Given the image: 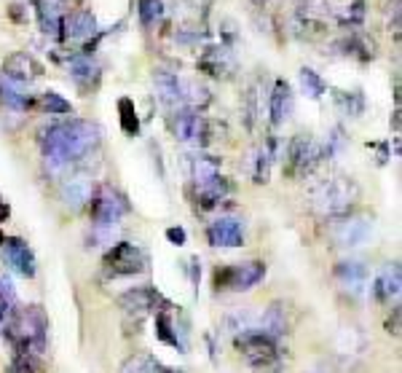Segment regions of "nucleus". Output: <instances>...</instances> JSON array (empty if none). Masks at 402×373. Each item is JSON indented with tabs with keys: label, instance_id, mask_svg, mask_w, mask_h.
<instances>
[{
	"label": "nucleus",
	"instance_id": "obj_1",
	"mask_svg": "<svg viewBox=\"0 0 402 373\" xmlns=\"http://www.w3.org/2000/svg\"><path fill=\"white\" fill-rule=\"evenodd\" d=\"M100 143V124L83 121V119H64V121H57V124L46 126L40 132L43 162H46V169L54 172V175H60L70 164L86 159Z\"/></svg>",
	"mask_w": 402,
	"mask_h": 373
},
{
	"label": "nucleus",
	"instance_id": "obj_2",
	"mask_svg": "<svg viewBox=\"0 0 402 373\" xmlns=\"http://www.w3.org/2000/svg\"><path fill=\"white\" fill-rule=\"evenodd\" d=\"M6 336L17 354H43L49 341V317L40 306H17L6 325Z\"/></svg>",
	"mask_w": 402,
	"mask_h": 373
},
{
	"label": "nucleus",
	"instance_id": "obj_3",
	"mask_svg": "<svg viewBox=\"0 0 402 373\" xmlns=\"http://www.w3.org/2000/svg\"><path fill=\"white\" fill-rule=\"evenodd\" d=\"M357 199H360V186L349 175H330L311 188V207L324 218L349 215Z\"/></svg>",
	"mask_w": 402,
	"mask_h": 373
},
{
	"label": "nucleus",
	"instance_id": "obj_4",
	"mask_svg": "<svg viewBox=\"0 0 402 373\" xmlns=\"http://www.w3.org/2000/svg\"><path fill=\"white\" fill-rule=\"evenodd\" d=\"M89 212H91V226H105V228H119L121 218L129 212V202L126 196L116 191L113 186H102L91 193L89 202Z\"/></svg>",
	"mask_w": 402,
	"mask_h": 373
},
{
	"label": "nucleus",
	"instance_id": "obj_5",
	"mask_svg": "<svg viewBox=\"0 0 402 373\" xmlns=\"http://www.w3.org/2000/svg\"><path fill=\"white\" fill-rule=\"evenodd\" d=\"M148 269V255L145 250L132 242H116L105 252V274L107 277H134Z\"/></svg>",
	"mask_w": 402,
	"mask_h": 373
},
{
	"label": "nucleus",
	"instance_id": "obj_6",
	"mask_svg": "<svg viewBox=\"0 0 402 373\" xmlns=\"http://www.w3.org/2000/svg\"><path fill=\"white\" fill-rule=\"evenodd\" d=\"M265 277V263L263 261H244V263H231L215 271V288L218 290H252Z\"/></svg>",
	"mask_w": 402,
	"mask_h": 373
},
{
	"label": "nucleus",
	"instance_id": "obj_7",
	"mask_svg": "<svg viewBox=\"0 0 402 373\" xmlns=\"http://www.w3.org/2000/svg\"><path fill=\"white\" fill-rule=\"evenodd\" d=\"M234 344L247 357V363L255 365V368H268L271 363L279 360V344H277V338H271L268 333L258 331V328L236 336Z\"/></svg>",
	"mask_w": 402,
	"mask_h": 373
},
{
	"label": "nucleus",
	"instance_id": "obj_8",
	"mask_svg": "<svg viewBox=\"0 0 402 373\" xmlns=\"http://www.w3.org/2000/svg\"><path fill=\"white\" fill-rule=\"evenodd\" d=\"M320 162V143L308 132H298L287 146V175L306 177V175H311V169Z\"/></svg>",
	"mask_w": 402,
	"mask_h": 373
},
{
	"label": "nucleus",
	"instance_id": "obj_9",
	"mask_svg": "<svg viewBox=\"0 0 402 373\" xmlns=\"http://www.w3.org/2000/svg\"><path fill=\"white\" fill-rule=\"evenodd\" d=\"M333 242L335 248H343V250H354V248H362L370 236H373V220L367 215H341V218H333Z\"/></svg>",
	"mask_w": 402,
	"mask_h": 373
},
{
	"label": "nucleus",
	"instance_id": "obj_10",
	"mask_svg": "<svg viewBox=\"0 0 402 373\" xmlns=\"http://www.w3.org/2000/svg\"><path fill=\"white\" fill-rule=\"evenodd\" d=\"M175 135L182 143H193V146H209L212 140V124L201 116L199 110H191V107H180L175 113Z\"/></svg>",
	"mask_w": 402,
	"mask_h": 373
},
{
	"label": "nucleus",
	"instance_id": "obj_11",
	"mask_svg": "<svg viewBox=\"0 0 402 373\" xmlns=\"http://www.w3.org/2000/svg\"><path fill=\"white\" fill-rule=\"evenodd\" d=\"M0 258L6 261V266H11L17 274L27 277V279H33L38 274L35 252L19 236H0Z\"/></svg>",
	"mask_w": 402,
	"mask_h": 373
},
{
	"label": "nucleus",
	"instance_id": "obj_12",
	"mask_svg": "<svg viewBox=\"0 0 402 373\" xmlns=\"http://www.w3.org/2000/svg\"><path fill=\"white\" fill-rule=\"evenodd\" d=\"M119 306L126 314H150V311H161L169 306V301L161 295L156 288L150 285H140V288H132L119 298Z\"/></svg>",
	"mask_w": 402,
	"mask_h": 373
},
{
	"label": "nucleus",
	"instance_id": "obj_13",
	"mask_svg": "<svg viewBox=\"0 0 402 373\" xmlns=\"http://www.w3.org/2000/svg\"><path fill=\"white\" fill-rule=\"evenodd\" d=\"M333 277H335V282L341 285V290H346L349 295H354V298L365 295V293H367V285H370V271H367V263L354 261V258L335 263Z\"/></svg>",
	"mask_w": 402,
	"mask_h": 373
},
{
	"label": "nucleus",
	"instance_id": "obj_14",
	"mask_svg": "<svg viewBox=\"0 0 402 373\" xmlns=\"http://www.w3.org/2000/svg\"><path fill=\"white\" fill-rule=\"evenodd\" d=\"M40 76H43V64L33 54H27V51H14L3 62V78H8L11 83L27 86V83L38 81Z\"/></svg>",
	"mask_w": 402,
	"mask_h": 373
},
{
	"label": "nucleus",
	"instance_id": "obj_15",
	"mask_svg": "<svg viewBox=\"0 0 402 373\" xmlns=\"http://www.w3.org/2000/svg\"><path fill=\"white\" fill-rule=\"evenodd\" d=\"M207 239L212 248H241L244 245V220L234 215H222L209 223Z\"/></svg>",
	"mask_w": 402,
	"mask_h": 373
},
{
	"label": "nucleus",
	"instance_id": "obj_16",
	"mask_svg": "<svg viewBox=\"0 0 402 373\" xmlns=\"http://www.w3.org/2000/svg\"><path fill=\"white\" fill-rule=\"evenodd\" d=\"M91 193H94V186H91L89 175H80V172L78 175H67L60 186L62 205L70 209L86 207V205L91 202Z\"/></svg>",
	"mask_w": 402,
	"mask_h": 373
},
{
	"label": "nucleus",
	"instance_id": "obj_17",
	"mask_svg": "<svg viewBox=\"0 0 402 373\" xmlns=\"http://www.w3.org/2000/svg\"><path fill=\"white\" fill-rule=\"evenodd\" d=\"M199 70L212 76V78H228L236 70V60L228 49H207L199 57Z\"/></svg>",
	"mask_w": 402,
	"mask_h": 373
},
{
	"label": "nucleus",
	"instance_id": "obj_18",
	"mask_svg": "<svg viewBox=\"0 0 402 373\" xmlns=\"http://www.w3.org/2000/svg\"><path fill=\"white\" fill-rule=\"evenodd\" d=\"M292 107H295V100H292V89L290 83L279 78L274 83V92H271V100H268V116H271V126H281L290 116H292Z\"/></svg>",
	"mask_w": 402,
	"mask_h": 373
},
{
	"label": "nucleus",
	"instance_id": "obj_19",
	"mask_svg": "<svg viewBox=\"0 0 402 373\" xmlns=\"http://www.w3.org/2000/svg\"><path fill=\"white\" fill-rule=\"evenodd\" d=\"M153 86H156V94H159L161 105L166 107H177L182 105V78L172 70H153Z\"/></svg>",
	"mask_w": 402,
	"mask_h": 373
},
{
	"label": "nucleus",
	"instance_id": "obj_20",
	"mask_svg": "<svg viewBox=\"0 0 402 373\" xmlns=\"http://www.w3.org/2000/svg\"><path fill=\"white\" fill-rule=\"evenodd\" d=\"M231 191H234L231 180L218 175V177H212V180L196 186V202H199L201 209H215L220 202H225L231 196Z\"/></svg>",
	"mask_w": 402,
	"mask_h": 373
},
{
	"label": "nucleus",
	"instance_id": "obj_21",
	"mask_svg": "<svg viewBox=\"0 0 402 373\" xmlns=\"http://www.w3.org/2000/svg\"><path fill=\"white\" fill-rule=\"evenodd\" d=\"M274 159H277V137H265V143L258 146V150L252 153V162H250V169H252V180L258 186H265L268 177H271V166H274Z\"/></svg>",
	"mask_w": 402,
	"mask_h": 373
},
{
	"label": "nucleus",
	"instance_id": "obj_22",
	"mask_svg": "<svg viewBox=\"0 0 402 373\" xmlns=\"http://www.w3.org/2000/svg\"><path fill=\"white\" fill-rule=\"evenodd\" d=\"M400 288H402V271L400 263H386L381 269V274L376 277L373 282V295L378 301H397L400 298Z\"/></svg>",
	"mask_w": 402,
	"mask_h": 373
},
{
	"label": "nucleus",
	"instance_id": "obj_23",
	"mask_svg": "<svg viewBox=\"0 0 402 373\" xmlns=\"http://www.w3.org/2000/svg\"><path fill=\"white\" fill-rule=\"evenodd\" d=\"M62 35L64 38H73V41H83V38H91L97 35V19L91 11L80 8L64 17V27H62Z\"/></svg>",
	"mask_w": 402,
	"mask_h": 373
},
{
	"label": "nucleus",
	"instance_id": "obj_24",
	"mask_svg": "<svg viewBox=\"0 0 402 373\" xmlns=\"http://www.w3.org/2000/svg\"><path fill=\"white\" fill-rule=\"evenodd\" d=\"M70 78L78 83L83 92H91L100 83V64L94 62L91 57H76L70 60Z\"/></svg>",
	"mask_w": 402,
	"mask_h": 373
},
{
	"label": "nucleus",
	"instance_id": "obj_25",
	"mask_svg": "<svg viewBox=\"0 0 402 373\" xmlns=\"http://www.w3.org/2000/svg\"><path fill=\"white\" fill-rule=\"evenodd\" d=\"M35 11H38L40 30L51 38H64L62 35V27H64V14L57 3H49V0H38L35 3Z\"/></svg>",
	"mask_w": 402,
	"mask_h": 373
},
{
	"label": "nucleus",
	"instance_id": "obj_26",
	"mask_svg": "<svg viewBox=\"0 0 402 373\" xmlns=\"http://www.w3.org/2000/svg\"><path fill=\"white\" fill-rule=\"evenodd\" d=\"M220 164L222 162L218 156H204V153L188 156V169H191V177H193L196 186L212 180V177H218L220 175Z\"/></svg>",
	"mask_w": 402,
	"mask_h": 373
},
{
	"label": "nucleus",
	"instance_id": "obj_27",
	"mask_svg": "<svg viewBox=\"0 0 402 373\" xmlns=\"http://www.w3.org/2000/svg\"><path fill=\"white\" fill-rule=\"evenodd\" d=\"M258 331L268 333L271 338H279L281 333L287 331V314H284V306H281L279 301H274V304L258 317Z\"/></svg>",
	"mask_w": 402,
	"mask_h": 373
},
{
	"label": "nucleus",
	"instance_id": "obj_28",
	"mask_svg": "<svg viewBox=\"0 0 402 373\" xmlns=\"http://www.w3.org/2000/svg\"><path fill=\"white\" fill-rule=\"evenodd\" d=\"M0 100L6 107H11V110H30L33 107V97L30 94H24V86L19 83H11L8 78H3L0 76Z\"/></svg>",
	"mask_w": 402,
	"mask_h": 373
},
{
	"label": "nucleus",
	"instance_id": "obj_29",
	"mask_svg": "<svg viewBox=\"0 0 402 373\" xmlns=\"http://www.w3.org/2000/svg\"><path fill=\"white\" fill-rule=\"evenodd\" d=\"M222 328L231 336H241V333L258 328V314L250 309H234L222 317Z\"/></svg>",
	"mask_w": 402,
	"mask_h": 373
},
{
	"label": "nucleus",
	"instance_id": "obj_30",
	"mask_svg": "<svg viewBox=\"0 0 402 373\" xmlns=\"http://www.w3.org/2000/svg\"><path fill=\"white\" fill-rule=\"evenodd\" d=\"M169 309H172V306L156 311V336H159L164 344L175 347V349H185V341L177 336V325H175V320H172Z\"/></svg>",
	"mask_w": 402,
	"mask_h": 373
},
{
	"label": "nucleus",
	"instance_id": "obj_31",
	"mask_svg": "<svg viewBox=\"0 0 402 373\" xmlns=\"http://www.w3.org/2000/svg\"><path fill=\"white\" fill-rule=\"evenodd\" d=\"M261 116V83H252L244 97H241V119H244V126L252 132L255 129V121Z\"/></svg>",
	"mask_w": 402,
	"mask_h": 373
},
{
	"label": "nucleus",
	"instance_id": "obj_32",
	"mask_svg": "<svg viewBox=\"0 0 402 373\" xmlns=\"http://www.w3.org/2000/svg\"><path fill=\"white\" fill-rule=\"evenodd\" d=\"M333 97H335V105H338V110H341L343 116H349V119H360L362 113H365V97H362V92H333Z\"/></svg>",
	"mask_w": 402,
	"mask_h": 373
},
{
	"label": "nucleus",
	"instance_id": "obj_33",
	"mask_svg": "<svg viewBox=\"0 0 402 373\" xmlns=\"http://www.w3.org/2000/svg\"><path fill=\"white\" fill-rule=\"evenodd\" d=\"M209 89L199 81H182V105L191 107V110H199L209 103Z\"/></svg>",
	"mask_w": 402,
	"mask_h": 373
},
{
	"label": "nucleus",
	"instance_id": "obj_34",
	"mask_svg": "<svg viewBox=\"0 0 402 373\" xmlns=\"http://www.w3.org/2000/svg\"><path fill=\"white\" fill-rule=\"evenodd\" d=\"M301 89L303 94L308 97V100H322V94H324V81L320 78V73L317 70H311V67H303L301 70Z\"/></svg>",
	"mask_w": 402,
	"mask_h": 373
},
{
	"label": "nucleus",
	"instance_id": "obj_35",
	"mask_svg": "<svg viewBox=\"0 0 402 373\" xmlns=\"http://www.w3.org/2000/svg\"><path fill=\"white\" fill-rule=\"evenodd\" d=\"M119 113H121V129L126 135H137L140 132V119H137V110H134V103L129 97H121L119 100Z\"/></svg>",
	"mask_w": 402,
	"mask_h": 373
},
{
	"label": "nucleus",
	"instance_id": "obj_36",
	"mask_svg": "<svg viewBox=\"0 0 402 373\" xmlns=\"http://www.w3.org/2000/svg\"><path fill=\"white\" fill-rule=\"evenodd\" d=\"M40 107L49 113V116H73V105L67 103L62 94L57 92H46L40 97Z\"/></svg>",
	"mask_w": 402,
	"mask_h": 373
},
{
	"label": "nucleus",
	"instance_id": "obj_37",
	"mask_svg": "<svg viewBox=\"0 0 402 373\" xmlns=\"http://www.w3.org/2000/svg\"><path fill=\"white\" fill-rule=\"evenodd\" d=\"M343 146H346L343 129L341 126H333V129L327 132V140L320 146V159H335V156L343 150Z\"/></svg>",
	"mask_w": 402,
	"mask_h": 373
},
{
	"label": "nucleus",
	"instance_id": "obj_38",
	"mask_svg": "<svg viewBox=\"0 0 402 373\" xmlns=\"http://www.w3.org/2000/svg\"><path fill=\"white\" fill-rule=\"evenodd\" d=\"M137 14H140L142 27H153L164 17V3L161 0H140Z\"/></svg>",
	"mask_w": 402,
	"mask_h": 373
},
{
	"label": "nucleus",
	"instance_id": "obj_39",
	"mask_svg": "<svg viewBox=\"0 0 402 373\" xmlns=\"http://www.w3.org/2000/svg\"><path fill=\"white\" fill-rule=\"evenodd\" d=\"M0 304L8 309H17V288H14V279L6 269H0Z\"/></svg>",
	"mask_w": 402,
	"mask_h": 373
},
{
	"label": "nucleus",
	"instance_id": "obj_40",
	"mask_svg": "<svg viewBox=\"0 0 402 373\" xmlns=\"http://www.w3.org/2000/svg\"><path fill=\"white\" fill-rule=\"evenodd\" d=\"M121 373H150V354H134L123 363Z\"/></svg>",
	"mask_w": 402,
	"mask_h": 373
},
{
	"label": "nucleus",
	"instance_id": "obj_41",
	"mask_svg": "<svg viewBox=\"0 0 402 373\" xmlns=\"http://www.w3.org/2000/svg\"><path fill=\"white\" fill-rule=\"evenodd\" d=\"M362 19H365V3H362V0L351 3V6H346V11L341 14V21L343 24H349V27L362 24Z\"/></svg>",
	"mask_w": 402,
	"mask_h": 373
},
{
	"label": "nucleus",
	"instance_id": "obj_42",
	"mask_svg": "<svg viewBox=\"0 0 402 373\" xmlns=\"http://www.w3.org/2000/svg\"><path fill=\"white\" fill-rule=\"evenodd\" d=\"M11 373H35V363L30 354H17L14 352V360H11Z\"/></svg>",
	"mask_w": 402,
	"mask_h": 373
},
{
	"label": "nucleus",
	"instance_id": "obj_43",
	"mask_svg": "<svg viewBox=\"0 0 402 373\" xmlns=\"http://www.w3.org/2000/svg\"><path fill=\"white\" fill-rule=\"evenodd\" d=\"M166 239L172 242V245H185V239H188V234H185V228L180 226H172V228H166Z\"/></svg>",
	"mask_w": 402,
	"mask_h": 373
},
{
	"label": "nucleus",
	"instance_id": "obj_44",
	"mask_svg": "<svg viewBox=\"0 0 402 373\" xmlns=\"http://www.w3.org/2000/svg\"><path fill=\"white\" fill-rule=\"evenodd\" d=\"M11 311L14 309H8V306L0 304V331H6V325H8V320H11Z\"/></svg>",
	"mask_w": 402,
	"mask_h": 373
},
{
	"label": "nucleus",
	"instance_id": "obj_45",
	"mask_svg": "<svg viewBox=\"0 0 402 373\" xmlns=\"http://www.w3.org/2000/svg\"><path fill=\"white\" fill-rule=\"evenodd\" d=\"M6 218H8V205L0 202V220H6Z\"/></svg>",
	"mask_w": 402,
	"mask_h": 373
},
{
	"label": "nucleus",
	"instance_id": "obj_46",
	"mask_svg": "<svg viewBox=\"0 0 402 373\" xmlns=\"http://www.w3.org/2000/svg\"><path fill=\"white\" fill-rule=\"evenodd\" d=\"M252 3H258V6H263V3H268V0H252Z\"/></svg>",
	"mask_w": 402,
	"mask_h": 373
},
{
	"label": "nucleus",
	"instance_id": "obj_47",
	"mask_svg": "<svg viewBox=\"0 0 402 373\" xmlns=\"http://www.w3.org/2000/svg\"><path fill=\"white\" fill-rule=\"evenodd\" d=\"M308 373H322V371H308Z\"/></svg>",
	"mask_w": 402,
	"mask_h": 373
}]
</instances>
